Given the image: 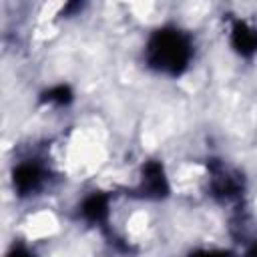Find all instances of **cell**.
I'll return each instance as SVG.
<instances>
[{
	"instance_id": "obj_1",
	"label": "cell",
	"mask_w": 257,
	"mask_h": 257,
	"mask_svg": "<svg viewBox=\"0 0 257 257\" xmlns=\"http://www.w3.org/2000/svg\"><path fill=\"white\" fill-rule=\"evenodd\" d=\"M147 60L161 72L179 74L191 60V42L177 28H161L147 44Z\"/></svg>"
},
{
	"instance_id": "obj_2",
	"label": "cell",
	"mask_w": 257,
	"mask_h": 257,
	"mask_svg": "<svg viewBox=\"0 0 257 257\" xmlns=\"http://www.w3.org/2000/svg\"><path fill=\"white\" fill-rule=\"evenodd\" d=\"M141 195L143 197H153V199H161L169 193V185H167V177L163 171V165L157 161H151L145 165L143 169V181H141Z\"/></svg>"
},
{
	"instance_id": "obj_3",
	"label": "cell",
	"mask_w": 257,
	"mask_h": 257,
	"mask_svg": "<svg viewBox=\"0 0 257 257\" xmlns=\"http://www.w3.org/2000/svg\"><path fill=\"white\" fill-rule=\"evenodd\" d=\"M231 44L241 56H251L257 52V30L247 22L237 20L231 28Z\"/></svg>"
},
{
	"instance_id": "obj_4",
	"label": "cell",
	"mask_w": 257,
	"mask_h": 257,
	"mask_svg": "<svg viewBox=\"0 0 257 257\" xmlns=\"http://www.w3.org/2000/svg\"><path fill=\"white\" fill-rule=\"evenodd\" d=\"M42 183V171L36 163H22L14 169V187L20 195H28L36 191Z\"/></svg>"
},
{
	"instance_id": "obj_5",
	"label": "cell",
	"mask_w": 257,
	"mask_h": 257,
	"mask_svg": "<svg viewBox=\"0 0 257 257\" xmlns=\"http://www.w3.org/2000/svg\"><path fill=\"white\" fill-rule=\"evenodd\" d=\"M80 213L90 223H104L108 217V197L102 193H94L86 197L80 207Z\"/></svg>"
},
{
	"instance_id": "obj_6",
	"label": "cell",
	"mask_w": 257,
	"mask_h": 257,
	"mask_svg": "<svg viewBox=\"0 0 257 257\" xmlns=\"http://www.w3.org/2000/svg\"><path fill=\"white\" fill-rule=\"evenodd\" d=\"M42 100L44 102H52V104H68L72 100V92H70L68 86L58 84V86H52L50 90H46L42 94Z\"/></svg>"
},
{
	"instance_id": "obj_7",
	"label": "cell",
	"mask_w": 257,
	"mask_h": 257,
	"mask_svg": "<svg viewBox=\"0 0 257 257\" xmlns=\"http://www.w3.org/2000/svg\"><path fill=\"white\" fill-rule=\"evenodd\" d=\"M191 257H229L225 251H195Z\"/></svg>"
},
{
	"instance_id": "obj_8",
	"label": "cell",
	"mask_w": 257,
	"mask_h": 257,
	"mask_svg": "<svg viewBox=\"0 0 257 257\" xmlns=\"http://www.w3.org/2000/svg\"><path fill=\"white\" fill-rule=\"evenodd\" d=\"M8 257H32L24 247H14L10 253H8Z\"/></svg>"
}]
</instances>
